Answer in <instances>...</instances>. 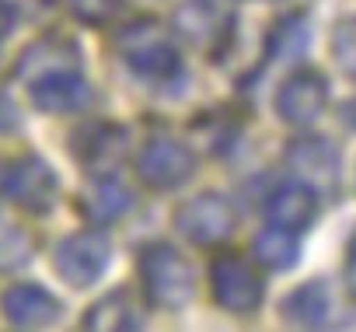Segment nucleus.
Returning <instances> with one entry per match:
<instances>
[{
	"instance_id": "nucleus-1",
	"label": "nucleus",
	"mask_w": 356,
	"mask_h": 332,
	"mask_svg": "<svg viewBox=\"0 0 356 332\" xmlns=\"http://www.w3.org/2000/svg\"><path fill=\"white\" fill-rule=\"evenodd\" d=\"M140 273L150 297L164 308H182L193 297V269L171 245H150L140 255Z\"/></svg>"
},
{
	"instance_id": "nucleus-2",
	"label": "nucleus",
	"mask_w": 356,
	"mask_h": 332,
	"mask_svg": "<svg viewBox=\"0 0 356 332\" xmlns=\"http://www.w3.org/2000/svg\"><path fill=\"white\" fill-rule=\"evenodd\" d=\"M325 102H328V77L321 70L304 67L290 81H283V88L276 95V112H280L283 122L304 126V122H314L325 112Z\"/></svg>"
},
{
	"instance_id": "nucleus-3",
	"label": "nucleus",
	"mask_w": 356,
	"mask_h": 332,
	"mask_svg": "<svg viewBox=\"0 0 356 332\" xmlns=\"http://www.w3.org/2000/svg\"><path fill=\"white\" fill-rule=\"evenodd\" d=\"M105 266H108V238L102 231L74 235V238L60 242V248H56V273L74 287L95 283L105 273Z\"/></svg>"
},
{
	"instance_id": "nucleus-4",
	"label": "nucleus",
	"mask_w": 356,
	"mask_h": 332,
	"mask_svg": "<svg viewBox=\"0 0 356 332\" xmlns=\"http://www.w3.org/2000/svg\"><path fill=\"white\" fill-rule=\"evenodd\" d=\"M213 297L227 311H238V315L255 311L262 301V280L245 259L224 255L213 262Z\"/></svg>"
},
{
	"instance_id": "nucleus-5",
	"label": "nucleus",
	"mask_w": 356,
	"mask_h": 332,
	"mask_svg": "<svg viewBox=\"0 0 356 332\" xmlns=\"http://www.w3.org/2000/svg\"><path fill=\"white\" fill-rule=\"evenodd\" d=\"M286 164L304 186H314V189H328L339 179V150H335V143H328L321 136L293 140L286 150Z\"/></svg>"
},
{
	"instance_id": "nucleus-6",
	"label": "nucleus",
	"mask_w": 356,
	"mask_h": 332,
	"mask_svg": "<svg viewBox=\"0 0 356 332\" xmlns=\"http://www.w3.org/2000/svg\"><path fill=\"white\" fill-rule=\"evenodd\" d=\"M136 168L140 175L157 186V189H175V186H182L193 172V154L189 147L182 143H175V140H154L143 147L140 161H136Z\"/></svg>"
},
{
	"instance_id": "nucleus-7",
	"label": "nucleus",
	"mask_w": 356,
	"mask_h": 332,
	"mask_svg": "<svg viewBox=\"0 0 356 332\" xmlns=\"http://www.w3.org/2000/svg\"><path fill=\"white\" fill-rule=\"evenodd\" d=\"M178 228L200 245H213L234 231V210L224 196H200L178 210Z\"/></svg>"
},
{
	"instance_id": "nucleus-8",
	"label": "nucleus",
	"mask_w": 356,
	"mask_h": 332,
	"mask_svg": "<svg viewBox=\"0 0 356 332\" xmlns=\"http://www.w3.org/2000/svg\"><path fill=\"white\" fill-rule=\"evenodd\" d=\"M8 193H15L22 200V207L42 214L53 207V196H56V175L49 164H42L39 157H25L22 164L11 168V179H8Z\"/></svg>"
},
{
	"instance_id": "nucleus-9",
	"label": "nucleus",
	"mask_w": 356,
	"mask_h": 332,
	"mask_svg": "<svg viewBox=\"0 0 356 332\" xmlns=\"http://www.w3.org/2000/svg\"><path fill=\"white\" fill-rule=\"evenodd\" d=\"M4 315L15 325H49V322H56L60 304H56V297H49V290L22 283L4 294Z\"/></svg>"
},
{
	"instance_id": "nucleus-10",
	"label": "nucleus",
	"mask_w": 356,
	"mask_h": 332,
	"mask_svg": "<svg viewBox=\"0 0 356 332\" xmlns=\"http://www.w3.org/2000/svg\"><path fill=\"white\" fill-rule=\"evenodd\" d=\"M74 63H77V49L70 42L46 39V42H39L25 53V60L18 63V74L29 77L32 84H39V81L56 77V74H74Z\"/></svg>"
},
{
	"instance_id": "nucleus-11",
	"label": "nucleus",
	"mask_w": 356,
	"mask_h": 332,
	"mask_svg": "<svg viewBox=\"0 0 356 332\" xmlns=\"http://www.w3.org/2000/svg\"><path fill=\"white\" fill-rule=\"evenodd\" d=\"M74 154L88 164V168H112L122 157V129L98 122V126H84L74 136Z\"/></svg>"
},
{
	"instance_id": "nucleus-12",
	"label": "nucleus",
	"mask_w": 356,
	"mask_h": 332,
	"mask_svg": "<svg viewBox=\"0 0 356 332\" xmlns=\"http://www.w3.org/2000/svg\"><path fill=\"white\" fill-rule=\"evenodd\" d=\"M269 221L276 224V228H286V231H300V228H307L311 221H314V210H318V203H314V193H311V186H283V189H276L273 196H269Z\"/></svg>"
},
{
	"instance_id": "nucleus-13",
	"label": "nucleus",
	"mask_w": 356,
	"mask_h": 332,
	"mask_svg": "<svg viewBox=\"0 0 356 332\" xmlns=\"http://www.w3.org/2000/svg\"><path fill=\"white\" fill-rule=\"evenodd\" d=\"M126 207H129V193L115 179H98L81 193V214L91 221H115L119 214H126Z\"/></svg>"
},
{
	"instance_id": "nucleus-14",
	"label": "nucleus",
	"mask_w": 356,
	"mask_h": 332,
	"mask_svg": "<svg viewBox=\"0 0 356 332\" xmlns=\"http://www.w3.org/2000/svg\"><path fill=\"white\" fill-rule=\"evenodd\" d=\"M88 102V88L74 74H56L35 84V105L46 112H70Z\"/></svg>"
},
{
	"instance_id": "nucleus-15",
	"label": "nucleus",
	"mask_w": 356,
	"mask_h": 332,
	"mask_svg": "<svg viewBox=\"0 0 356 332\" xmlns=\"http://www.w3.org/2000/svg\"><path fill=\"white\" fill-rule=\"evenodd\" d=\"M283 315H286V322H293V325H307V329L321 325V322L328 318V290H325L321 283H304V287H297V290L283 301Z\"/></svg>"
},
{
	"instance_id": "nucleus-16",
	"label": "nucleus",
	"mask_w": 356,
	"mask_h": 332,
	"mask_svg": "<svg viewBox=\"0 0 356 332\" xmlns=\"http://www.w3.org/2000/svg\"><path fill=\"white\" fill-rule=\"evenodd\" d=\"M126 60H129V67H136V70H143V74H168V70H175V63H178V56L171 53V46L154 32L150 39H143L140 35V29H136V39L126 46Z\"/></svg>"
},
{
	"instance_id": "nucleus-17",
	"label": "nucleus",
	"mask_w": 356,
	"mask_h": 332,
	"mask_svg": "<svg viewBox=\"0 0 356 332\" xmlns=\"http://www.w3.org/2000/svg\"><path fill=\"white\" fill-rule=\"evenodd\" d=\"M300 255V245H297V231H286V228H269L255 238V259L269 269H290Z\"/></svg>"
},
{
	"instance_id": "nucleus-18",
	"label": "nucleus",
	"mask_w": 356,
	"mask_h": 332,
	"mask_svg": "<svg viewBox=\"0 0 356 332\" xmlns=\"http://www.w3.org/2000/svg\"><path fill=\"white\" fill-rule=\"evenodd\" d=\"M332 56L356 81V18H342L332 29Z\"/></svg>"
},
{
	"instance_id": "nucleus-19",
	"label": "nucleus",
	"mask_w": 356,
	"mask_h": 332,
	"mask_svg": "<svg viewBox=\"0 0 356 332\" xmlns=\"http://www.w3.org/2000/svg\"><path fill=\"white\" fill-rule=\"evenodd\" d=\"M136 322H140V318H136V304L129 301V304L119 311V308H115V294L105 297V301L88 315V329H102V325H105V329H129V325H136Z\"/></svg>"
},
{
	"instance_id": "nucleus-20",
	"label": "nucleus",
	"mask_w": 356,
	"mask_h": 332,
	"mask_svg": "<svg viewBox=\"0 0 356 332\" xmlns=\"http://www.w3.org/2000/svg\"><path fill=\"white\" fill-rule=\"evenodd\" d=\"M74 4H77V15L88 22H102L115 11V0H74Z\"/></svg>"
},
{
	"instance_id": "nucleus-21",
	"label": "nucleus",
	"mask_w": 356,
	"mask_h": 332,
	"mask_svg": "<svg viewBox=\"0 0 356 332\" xmlns=\"http://www.w3.org/2000/svg\"><path fill=\"white\" fill-rule=\"evenodd\" d=\"M11 126H15V109L8 98H0V133H8Z\"/></svg>"
},
{
	"instance_id": "nucleus-22",
	"label": "nucleus",
	"mask_w": 356,
	"mask_h": 332,
	"mask_svg": "<svg viewBox=\"0 0 356 332\" xmlns=\"http://www.w3.org/2000/svg\"><path fill=\"white\" fill-rule=\"evenodd\" d=\"M342 119H346L349 129H356V98H349V102L342 105Z\"/></svg>"
},
{
	"instance_id": "nucleus-23",
	"label": "nucleus",
	"mask_w": 356,
	"mask_h": 332,
	"mask_svg": "<svg viewBox=\"0 0 356 332\" xmlns=\"http://www.w3.org/2000/svg\"><path fill=\"white\" fill-rule=\"evenodd\" d=\"M15 25V15L4 8V4H0V35H8V29Z\"/></svg>"
},
{
	"instance_id": "nucleus-24",
	"label": "nucleus",
	"mask_w": 356,
	"mask_h": 332,
	"mask_svg": "<svg viewBox=\"0 0 356 332\" xmlns=\"http://www.w3.org/2000/svg\"><path fill=\"white\" fill-rule=\"evenodd\" d=\"M8 179H11V168L0 161V193H8Z\"/></svg>"
},
{
	"instance_id": "nucleus-25",
	"label": "nucleus",
	"mask_w": 356,
	"mask_h": 332,
	"mask_svg": "<svg viewBox=\"0 0 356 332\" xmlns=\"http://www.w3.org/2000/svg\"><path fill=\"white\" fill-rule=\"evenodd\" d=\"M349 276L356 280V242H353V248H349Z\"/></svg>"
}]
</instances>
